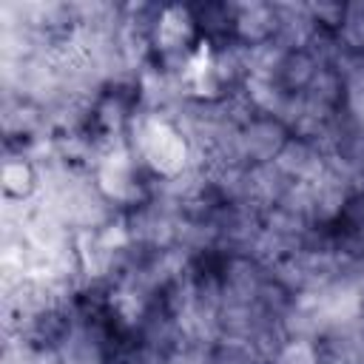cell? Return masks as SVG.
I'll return each mask as SVG.
<instances>
[{
	"instance_id": "6da1fadb",
	"label": "cell",
	"mask_w": 364,
	"mask_h": 364,
	"mask_svg": "<svg viewBox=\"0 0 364 364\" xmlns=\"http://www.w3.org/2000/svg\"><path fill=\"white\" fill-rule=\"evenodd\" d=\"M3 185H6V193L26 199L31 193V188H34V171H31V165L23 162V159L6 162V168H3Z\"/></svg>"
}]
</instances>
